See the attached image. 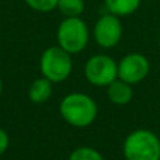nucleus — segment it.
<instances>
[{"instance_id":"nucleus-1","label":"nucleus","mask_w":160,"mask_h":160,"mask_svg":"<svg viewBox=\"0 0 160 160\" xmlns=\"http://www.w3.org/2000/svg\"><path fill=\"white\" fill-rule=\"evenodd\" d=\"M59 114L70 127L83 129L96 121L98 115V105L91 96L80 91L69 93L59 102Z\"/></svg>"},{"instance_id":"nucleus-2","label":"nucleus","mask_w":160,"mask_h":160,"mask_svg":"<svg viewBox=\"0 0 160 160\" xmlns=\"http://www.w3.org/2000/svg\"><path fill=\"white\" fill-rule=\"evenodd\" d=\"M125 160H160V138L146 128H139L127 135L122 143Z\"/></svg>"},{"instance_id":"nucleus-3","label":"nucleus","mask_w":160,"mask_h":160,"mask_svg":"<svg viewBox=\"0 0 160 160\" xmlns=\"http://www.w3.org/2000/svg\"><path fill=\"white\" fill-rule=\"evenodd\" d=\"M73 70L72 55L62 49L59 45L49 47L41 53L39 58V72L41 76L52 82L53 84L69 79Z\"/></svg>"},{"instance_id":"nucleus-4","label":"nucleus","mask_w":160,"mask_h":160,"mask_svg":"<svg viewBox=\"0 0 160 160\" xmlns=\"http://www.w3.org/2000/svg\"><path fill=\"white\" fill-rule=\"evenodd\" d=\"M90 39L88 27L80 17L63 18L56 30L58 45L70 55L80 53L86 49Z\"/></svg>"},{"instance_id":"nucleus-5","label":"nucleus","mask_w":160,"mask_h":160,"mask_svg":"<svg viewBox=\"0 0 160 160\" xmlns=\"http://www.w3.org/2000/svg\"><path fill=\"white\" fill-rule=\"evenodd\" d=\"M84 78L94 87H107L118 79V63L115 59L104 53H97L84 63Z\"/></svg>"},{"instance_id":"nucleus-6","label":"nucleus","mask_w":160,"mask_h":160,"mask_svg":"<svg viewBox=\"0 0 160 160\" xmlns=\"http://www.w3.org/2000/svg\"><path fill=\"white\" fill-rule=\"evenodd\" d=\"M124 34V27L118 16L111 13L102 14L96 21L93 28V37L100 48L111 49L119 44Z\"/></svg>"},{"instance_id":"nucleus-7","label":"nucleus","mask_w":160,"mask_h":160,"mask_svg":"<svg viewBox=\"0 0 160 160\" xmlns=\"http://www.w3.org/2000/svg\"><path fill=\"white\" fill-rule=\"evenodd\" d=\"M149 72L150 62L143 53L131 52L118 62V79L129 83L131 86L143 82Z\"/></svg>"},{"instance_id":"nucleus-8","label":"nucleus","mask_w":160,"mask_h":160,"mask_svg":"<svg viewBox=\"0 0 160 160\" xmlns=\"http://www.w3.org/2000/svg\"><path fill=\"white\" fill-rule=\"evenodd\" d=\"M107 97L114 105H128L133 98V88L129 83L121 79L114 80L107 87Z\"/></svg>"},{"instance_id":"nucleus-9","label":"nucleus","mask_w":160,"mask_h":160,"mask_svg":"<svg viewBox=\"0 0 160 160\" xmlns=\"http://www.w3.org/2000/svg\"><path fill=\"white\" fill-rule=\"evenodd\" d=\"M53 91V83L45 78L35 79L28 87V98L34 104H44L51 98Z\"/></svg>"},{"instance_id":"nucleus-10","label":"nucleus","mask_w":160,"mask_h":160,"mask_svg":"<svg viewBox=\"0 0 160 160\" xmlns=\"http://www.w3.org/2000/svg\"><path fill=\"white\" fill-rule=\"evenodd\" d=\"M142 0H104L108 13L118 17H127L139 8Z\"/></svg>"},{"instance_id":"nucleus-11","label":"nucleus","mask_w":160,"mask_h":160,"mask_svg":"<svg viewBox=\"0 0 160 160\" xmlns=\"http://www.w3.org/2000/svg\"><path fill=\"white\" fill-rule=\"evenodd\" d=\"M56 8L65 18L80 17L84 11V0H59Z\"/></svg>"},{"instance_id":"nucleus-12","label":"nucleus","mask_w":160,"mask_h":160,"mask_svg":"<svg viewBox=\"0 0 160 160\" xmlns=\"http://www.w3.org/2000/svg\"><path fill=\"white\" fill-rule=\"evenodd\" d=\"M68 160H105L104 156L91 146H79L70 152Z\"/></svg>"},{"instance_id":"nucleus-13","label":"nucleus","mask_w":160,"mask_h":160,"mask_svg":"<svg viewBox=\"0 0 160 160\" xmlns=\"http://www.w3.org/2000/svg\"><path fill=\"white\" fill-rule=\"evenodd\" d=\"M25 4L38 13H51L58 7L59 0H24Z\"/></svg>"},{"instance_id":"nucleus-14","label":"nucleus","mask_w":160,"mask_h":160,"mask_svg":"<svg viewBox=\"0 0 160 160\" xmlns=\"http://www.w3.org/2000/svg\"><path fill=\"white\" fill-rule=\"evenodd\" d=\"M10 148V136L3 128H0V156H3Z\"/></svg>"},{"instance_id":"nucleus-15","label":"nucleus","mask_w":160,"mask_h":160,"mask_svg":"<svg viewBox=\"0 0 160 160\" xmlns=\"http://www.w3.org/2000/svg\"><path fill=\"white\" fill-rule=\"evenodd\" d=\"M3 91V82H2V78H0V94H2Z\"/></svg>"}]
</instances>
